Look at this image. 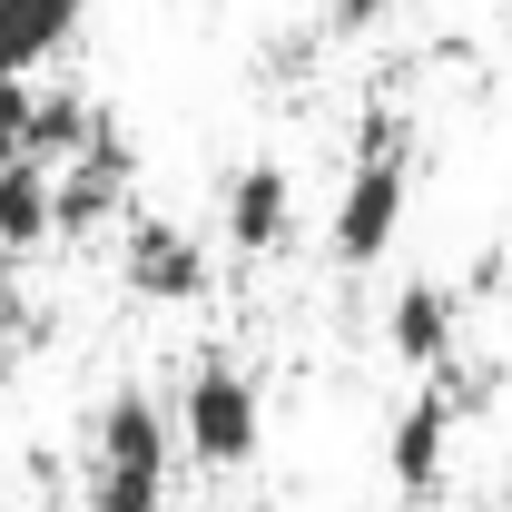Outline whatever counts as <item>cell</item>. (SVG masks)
I'll use <instances>...</instances> for the list:
<instances>
[{
	"label": "cell",
	"mask_w": 512,
	"mask_h": 512,
	"mask_svg": "<svg viewBox=\"0 0 512 512\" xmlns=\"http://www.w3.org/2000/svg\"><path fill=\"white\" fill-rule=\"evenodd\" d=\"M394 512H434V503H424V493H394Z\"/></svg>",
	"instance_id": "cell-15"
},
{
	"label": "cell",
	"mask_w": 512,
	"mask_h": 512,
	"mask_svg": "<svg viewBox=\"0 0 512 512\" xmlns=\"http://www.w3.org/2000/svg\"><path fill=\"white\" fill-rule=\"evenodd\" d=\"M168 404L119 384L99 414H89V512H168Z\"/></svg>",
	"instance_id": "cell-2"
},
{
	"label": "cell",
	"mask_w": 512,
	"mask_h": 512,
	"mask_svg": "<svg viewBox=\"0 0 512 512\" xmlns=\"http://www.w3.org/2000/svg\"><path fill=\"white\" fill-rule=\"evenodd\" d=\"M99 119H109V109H99L89 89H30V158H40V168H50V158H69Z\"/></svg>",
	"instance_id": "cell-11"
},
{
	"label": "cell",
	"mask_w": 512,
	"mask_h": 512,
	"mask_svg": "<svg viewBox=\"0 0 512 512\" xmlns=\"http://www.w3.org/2000/svg\"><path fill=\"white\" fill-rule=\"evenodd\" d=\"M40 247H50V168L20 148V158H0V266Z\"/></svg>",
	"instance_id": "cell-9"
},
{
	"label": "cell",
	"mask_w": 512,
	"mask_h": 512,
	"mask_svg": "<svg viewBox=\"0 0 512 512\" xmlns=\"http://www.w3.org/2000/svg\"><path fill=\"white\" fill-rule=\"evenodd\" d=\"M207 237L197 227H178V217H128L119 237V286L138 296V306H197L207 296Z\"/></svg>",
	"instance_id": "cell-5"
},
{
	"label": "cell",
	"mask_w": 512,
	"mask_h": 512,
	"mask_svg": "<svg viewBox=\"0 0 512 512\" xmlns=\"http://www.w3.org/2000/svg\"><path fill=\"white\" fill-rule=\"evenodd\" d=\"M20 148H30V79L0 69V158H20Z\"/></svg>",
	"instance_id": "cell-12"
},
{
	"label": "cell",
	"mask_w": 512,
	"mask_h": 512,
	"mask_svg": "<svg viewBox=\"0 0 512 512\" xmlns=\"http://www.w3.org/2000/svg\"><path fill=\"white\" fill-rule=\"evenodd\" d=\"M286 237H296V168L247 158V168L227 178V247L237 256H276Z\"/></svg>",
	"instance_id": "cell-8"
},
{
	"label": "cell",
	"mask_w": 512,
	"mask_h": 512,
	"mask_svg": "<svg viewBox=\"0 0 512 512\" xmlns=\"http://www.w3.org/2000/svg\"><path fill=\"white\" fill-rule=\"evenodd\" d=\"M453 434H463V404H453V384L444 375H424V394L394 414V434H384V473H394V493H444V473H453Z\"/></svg>",
	"instance_id": "cell-6"
},
{
	"label": "cell",
	"mask_w": 512,
	"mask_h": 512,
	"mask_svg": "<svg viewBox=\"0 0 512 512\" xmlns=\"http://www.w3.org/2000/svg\"><path fill=\"white\" fill-rule=\"evenodd\" d=\"M79 10H89V0H0V69L30 79L40 60H60L69 30H79Z\"/></svg>",
	"instance_id": "cell-10"
},
{
	"label": "cell",
	"mask_w": 512,
	"mask_h": 512,
	"mask_svg": "<svg viewBox=\"0 0 512 512\" xmlns=\"http://www.w3.org/2000/svg\"><path fill=\"white\" fill-rule=\"evenodd\" d=\"M384 345H394V365L434 375L444 355H463V296L434 286V276H404V286H394V306H384Z\"/></svg>",
	"instance_id": "cell-7"
},
{
	"label": "cell",
	"mask_w": 512,
	"mask_h": 512,
	"mask_svg": "<svg viewBox=\"0 0 512 512\" xmlns=\"http://www.w3.org/2000/svg\"><path fill=\"white\" fill-rule=\"evenodd\" d=\"M384 10H394V0H316V20L335 30V40H365V30H375Z\"/></svg>",
	"instance_id": "cell-13"
},
{
	"label": "cell",
	"mask_w": 512,
	"mask_h": 512,
	"mask_svg": "<svg viewBox=\"0 0 512 512\" xmlns=\"http://www.w3.org/2000/svg\"><path fill=\"white\" fill-rule=\"evenodd\" d=\"M20 335H30V306H20V286L0 276V375H10V355H20Z\"/></svg>",
	"instance_id": "cell-14"
},
{
	"label": "cell",
	"mask_w": 512,
	"mask_h": 512,
	"mask_svg": "<svg viewBox=\"0 0 512 512\" xmlns=\"http://www.w3.org/2000/svg\"><path fill=\"white\" fill-rule=\"evenodd\" d=\"M404 207H414V128H404V109H375L355 168H345V197H335V217H325L335 266H355V276L384 266L394 237H404Z\"/></svg>",
	"instance_id": "cell-1"
},
{
	"label": "cell",
	"mask_w": 512,
	"mask_h": 512,
	"mask_svg": "<svg viewBox=\"0 0 512 512\" xmlns=\"http://www.w3.org/2000/svg\"><path fill=\"white\" fill-rule=\"evenodd\" d=\"M128 188H138V158H128L119 128L99 119L69 158H50V237H99L128 207Z\"/></svg>",
	"instance_id": "cell-4"
},
{
	"label": "cell",
	"mask_w": 512,
	"mask_h": 512,
	"mask_svg": "<svg viewBox=\"0 0 512 512\" xmlns=\"http://www.w3.org/2000/svg\"><path fill=\"white\" fill-rule=\"evenodd\" d=\"M168 424H178L188 463H207V473H247L256 453H266V384H256L237 355H197Z\"/></svg>",
	"instance_id": "cell-3"
}]
</instances>
